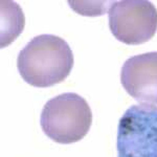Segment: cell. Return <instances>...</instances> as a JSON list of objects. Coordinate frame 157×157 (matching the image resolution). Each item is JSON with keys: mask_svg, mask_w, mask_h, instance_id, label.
<instances>
[{"mask_svg": "<svg viewBox=\"0 0 157 157\" xmlns=\"http://www.w3.org/2000/svg\"><path fill=\"white\" fill-rule=\"evenodd\" d=\"M73 67L68 43L55 35L33 38L18 55L17 68L27 84L46 88L65 81Z\"/></svg>", "mask_w": 157, "mask_h": 157, "instance_id": "1", "label": "cell"}, {"mask_svg": "<svg viewBox=\"0 0 157 157\" xmlns=\"http://www.w3.org/2000/svg\"><path fill=\"white\" fill-rule=\"evenodd\" d=\"M40 124L43 132L52 140L68 145L87 135L92 124V112L81 95L62 93L44 105Z\"/></svg>", "mask_w": 157, "mask_h": 157, "instance_id": "2", "label": "cell"}, {"mask_svg": "<svg viewBox=\"0 0 157 157\" xmlns=\"http://www.w3.org/2000/svg\"><path fill=\"white\" fill-rule=\"evenodd\" d=\"M117 157H157V107L134 105L118 121Z\"/></svg>", "mask_w": 157, "mask_h": 157, "instance_id": "3", "label": "cell"}, {"mask_svg": "<svg viewBox=\"0 0 157 157\" xmlns=\"http://www.w3.org/2000/svg\"><path fill=\"white\" fill-rule=\"evenodd\" d=\"M109 27L118 41L128 45L143 44L157 32V9L147 0L112 2Z\"/></svg>", "mask_w": 157, "mask_h": 157, "instance_id": "4", "label": "cell"}, {"mask_svg": "<svg viewBox=\"0 0 157 157\" xmlns=\"http://www.w3.org/2000/svg\"><path fill=\"white\" fill-rule=\"evenodd\" d=\"M121 83L135 101L157 105V52L129 58L121 67Z\"/></svg>", "mask_w": 157, "mask_h": 157, "instance_id": "5", "label": "cell"}, {"mask_svg": "<svg viewBox=\"0 0 157 157\" xmlns=\"http://www.w3.org/2000/svg\"><path fill=\"white\" fill-rule=\"evenodd\" d=\"M4 3L6 6L1 2L2 21H7L9 23L2 25L1 47L11 44L19 36L24 26L23 13L18 4L13 1H4Z\"/></svg>", "mask_w": 157, "mask_h": 157, "instance_id": "6", "label": "cell"}]
</instances>
